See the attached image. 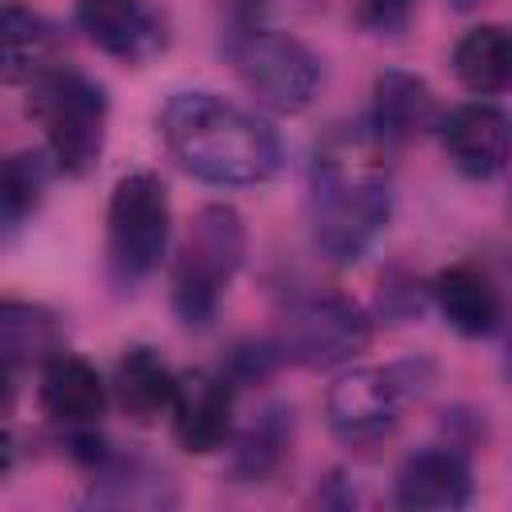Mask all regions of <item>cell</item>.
Returning a JSON list of instances; mask_svg holds the SVG:
<instances>
[{
    "label": "cell",
    "instance_id": "21",
    "mask_svg": "<svg viewBox=\"0 0 512 512\" xmlns=\"http://www.w3.org/2000/svg\"><path fill=\"white\" fill-rule=\"evenodd\" d=\"M60 64V32L36 8L8 0L4 4V80L32 84L40 72Z\"/></svg>",
    "mask_w": 512,
    "mask_h": 512
},
{
    "label": "cell",
    "instance_id": "10",
    "mask_svg": "<svg viewBox=\"0 0 512 512\" xmlns=\"http://www.w3.org/2000/svg\"><path fill=\"white\" fill-rule=\"evenodd\" d=\"M436 136L448 164L468 180H492L512 160V112L484 96L440 112Z\"/></svg>",
    "mask_w": 512,
    "mask_h": 512
},
{
    "label": "cell",
    "instance_id": "7",
    "mask_svg": "<svg viewBox=\"0 0 512 512\" xmlns=\"http://www.w3.org/2000/svg\"><path fill=\"white\" fill-rule=\"evenodd\" d=\"M284 364L328 372L352 364L372 340V316L344 292H296L272 332Z\"/></svg>",
    "mask_w": 512,
    "mask_h": 512
},
{
    "label": "cell",
    "instance_id": "11",
    "mask_svg": "<svg viewBox=\"0 0 512 512\" xmlns=\"http://www.w3.org/2000/svg\"><path fill=\"white\" fill-rule=\"evenodd\" d=\"M76 28L120 64H144L168 44V24L152 0H76Z\"/></svg>",
    "mask_w": 512,
    "mask_h": 512
},
{
    "label": "cell",
    "instance_id": "4",
    "mask_svg": "<svg viewBox=\"0 0 512 512\" xmlns=\"http://www.w3.org/2000/svg\"><path fill=\"white\" fill-rule=\"evenodd\" d=\"M248 252L244 220L232 204H204L172 260V312L184 328H212L228 284Z\"/></svg>",
    "mask_w": 512,
    "mask_h": 512
},
{
    "label": "cell",
    "instance_id": "22",
    "mask_svg": "<svg viewBox=\"0 0 512 512\" xmlns=\"http://www.w3.org/2000/svg\"><path fill=\"white\" fill-rule=\"evenodd\" d=\"M52 156L44 148H20L4 160V176H0V232L4 240H12L24 224H32V216L40 212L48 184H52Z\"/></svg>",
    "mask_w": 512,
    "mask_h": 512
},
{
    "label": "cell",
    "instance_id": "23",
    "mask_svg": "<svg viewBox=\"0 0 512 512\" xmlns=\"http://www.w3.org/2000/svg\"><path fill=\"white\" fill-rule=\"evenodd\" d=\"M284 364L280 348L272 336H260V340H236L224 360H220V372L236 384V388H248V384H264L276 368Z\"/></svg>",
    "mask_w": 512,
    "mask_h": 512
},
{
    "label": "cell",
    "instance_id": "19",
    "mask_svg": "<svg viewBox=\"0 0 512 512\" xmlns=\"http://www.w3.org/2000/svg\"><path fill=\"white\" fill-rule=\"evenodd\" d=\"M232 476L240 484H264L272 480L288 452H292V408L288 404H264L240 432H232Z\"/></svg>",
    "mask_w": 512,
    "mask_h": 512
},
{
    "label": "cell",
    "instance_id": "17",
    "mask_svg": "<svg viewBox=\"0 0 512 512\" xmlns=\"http://www.w3.org/2000/svg\"><path fill=\"white\" fill-rule=\"evenodd\" d=\"M176 376L168 360L152 344H128L112 368V404L140 428H152L168 420L172 396H176Z\"/></svg>",
    "mask_w": 512,
    "mask_h": 512
},
{
    "label": "cell",
    "instance_id": "5",
    "mask_svg": "<svg viewBox=\"0 0 512 512\" xmlns=\"http://www.w3.org/2000/svg\"><path fill=\"white\" fill-rule=\"evenodd\" d=\"M168 244H172L168 184L148 168L124 172L112 184L104 212V252L112 280L120 288H136L164 264Z\"/></svg>",
    "mask_w": 512,
    "mask_h": 512
},
{
    "label": "cell",
    "instance_id": "12",
    "mask_svg": "<svg viewBox=\"0 0 512 512\" xmlns=\"http://www.w3.org/2000/svg\"><path fill=\"white\" fill-rule=\"evenodd\" d=\"M476 480H472V464L464 456L460 444H428L412 456H404V464L396 468L392 480V504L408 508V512H452L472 504Z\"/></svg>",
    "mask_w": 512,
    "mask_h": 512
},
{
    "label": "cell",
    "instance_id": "2",
    "mask_svg": "<svg viewBox=\"0 0 512 512\" xmlns=\"http://www.w3.org/2000/svg\"><path fill=\"white\" fill-rule=\"evenodd\" d=\"M160 140L184 172L216 188L264 184L284 160L276 128L216 92H176L160 112Z\"/></svg>",
    "mask_w": 512,
    "mask_h": 512
},
{
    "label": "cell",
    "instance_id": "24",
    "mask_svg": "<svg viewBox=\"0 0 512 512\" xmlns=\"http://www.w3.org/2000/svg\"><path fill=\"white\" fill-rule=\"evenodd\" d=\"M420 0H356V24L376 40H396L416 20Z\"/></svg>",
    "mask_w": 512,
    "mask_h": 512
},
{
    "label": "cell",
    "instance_id": "18",
    "mask_svg": "<svg viewBox=\"0 0 512 512\" xmlns=\"http://www.w3.org/2000/svg\"><path fill=\"white\" fill-rule=\"evenodd\" d=\"M92 508H140V512H160L176 504V480L148 456L140 452H112L88 480Z\"/></svg>",
    "mask_w": 512,
    "mask_h": 512
},
{
    "label": "cell",
    "instance_id": "3",
    "mask_svg": "<svg viewBox=\"0 0 512 512\" xmlns=\"http://www.w3.org/2000/svg\"><path fill=\"white\" fill-rule=\"evenodd\" d=\"M28 88V116L44 132V152L60 176H88L100 164L108 136V88L84 68L60 60Z\"/></svg>",
    "mask_w": 512,
    "mask_h": 512
},
{
    "label": "cell",
    "instance_id": "26",
    "mask_svg": "<svg viewBox=\"0 0 512 512\" xmlns=\"http://www.w3.org/2000/svg\"><path fill=\"white\" fill-rule=\"evenodd\" d=\"M452 8H460V12H468V8H476V4H484V0H448Z\"/></svg>",
    "mask_w": 512,
    "mask_h": 512
},
{
    "label": "cell",
    "instance_id": "16",
    "mask_svg": "<svg viewBox=\"0 0 512 512\" xmlns=\"http://www.w3.org/2000/svg\"><path fill=\"white\" fill-rule=\"evenodd\" d=\"M56 352H64V320L36 300L8 296L0 304V360H4V412H12L16 380L24 372H40Z\"/></svg>",
    "mask_w": 512,
    "mask_h": 512
},
{
    "label": "cell",
    "instance_id": "1",
    "mask_svg": "<svg viewBox=\"0 0 512 512\" xmlns=\"http://www.w3.org/2000/svg\"><path fill=\"white\" fill-rule=\"evenodd\" d=\"M392 220V148L368 124L324 132L308 164V232L332 264H356Z\"/></svg>",
    "mask_w": 512,
    "mask_h": 512
},
{
    "label": "cell",
    "instance_id": "25",
    "mask_svg": "<svg viewBox=\"0 0 512 512\" xmlns=\"http://www.w3.org/2000/svg\"><path fill=\"white\" fill-rule=\"evenodd\" d=\"M428 300V284H416L408 272H388L384 284H380V300H376V316L380 320H392V324H404L412 316H420Z\"/></svg>",
    "mask_w": 512,
    "mask_h": 512
},
{
    "label": "cell",
    "instance_id": "27",
    "mask_svg": "<svg viewBox=\"0 0 512 512\" xmlns=\"http://www.w3.org/2000/svg\"><path fill=\"white\" fill-rule=\"evenodd\" d=\"M508 368H512V352H508Z\"/></svg>",
    "mask_w": 512,
    "mask_h": 512
},
{
    "label": "cell",
    "instance_id": "6",
    "mask_svg": "<svg viewBox=\"0 0 512 512\" xmlns=\"http://www.w3.org/2000/svg\"><path fill=\"white\" fill-rule=\"evenodd\" d=\"M228 60H232V72L240 76L244 92L260 108L280 112V116L304 112L320 88L316 52L300 36L280 32L264 20L228 28Z\"/></svg>",
    "mask_w": 512,
    "mask_h": 512
},
{
    "label": "cell",
    "instance_id": "9",
    "mask_svg": "<svg viewBox=\"0 0 512 512\" xmlns=\"http://www.w3.org/2000/svg\"><path fill=\"white\" fill-rule=\"evenodd\" d=\"M236 384L220 368H188L176 376L172 396V440L188 456H212L228 448L236 432Z\"/></svg>",
    "mask_w": 512,
    "mask_h": 512
},
{
    "label": "cell",
    "instance_id": "14",
    "mask_svg": "<svg viewBox=\"0 0 512 512\" xmlns=\"http://www.w3.org/2000/svg\"><path fill=\"white\" fill-rule=\"evenodd\" d=\"M428 304L440 312V320L468 340L492 336L504 320V296L500 284L472 260H456L444 264L432 280H428Z\"/></svg>",
    "mask_w": 512,
    "mask_h": 512
},
{
    "label": "cell",
    "instance_id": "15",
    "mask_svg": "<svg viewBox=\"0 0 512 512\" xmlns=\"http://www.w3.org/2000/svg\"><path fill=\"white\" fill-rule=\"evenodd\" d=\"M36 400H40V412L48 416V424L56 432L60 428H84V424H100V416L112 400V384L100 376V368L92 360L64 348L40 368Z\"/></svg>",
    "mask_w": 512,
    "mask_h": 512
},
{
    "label": "cell",
    "instance_id": "8",
    "mask_svg": "<svg viewBox=\"0 0 512 512\" xmlns=\"http://www.w3.org/2000/svg\"><path fill=\"white\" fill-rule=\"evenodd\" d=\"M432 364L428 360H396V364H356L344 368L324 396L328 428L344 444H376L384 440L404 404L428 384Z\"/></svg>",
    "mask_w": 512,
    "mask_h": 512
},
{
    "label": "cell",
    "instance_id": "20",
    "mask_svg": "<svg viewBox=\"0 0 512 512\" xmlns=\"http://www.w3.org/2000/svg\"><path fill=\"white\" fill-rule=\"evenodd\" d=\"M452 72L472 96H504L512 92V28L476 24L452 44Z\"/></svg>",
    "mask_w": 512,
    "mask_h": 512
},
{
    "label": "cell",
    "instance_id": "13",
    "mask_svg": "<svg viewBox=\"0 0 512 512\" xmlns=\"http://www.w3.org/2000/svg\"><path fill=\"white\" fill-rule=\"evenodd\" d=\"M372 136L384 148H404L428 132H436L440 124V100L432 92V84L416 72L404 68H384L372 80V104H368V120Z\"/></svg>",
    "mask_w": 512,
    "mask_h": 512
}]
</instances>
